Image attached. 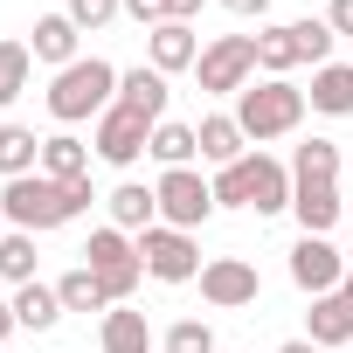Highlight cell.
<instances>
[{
	"mask_svg": "<svg viewBox=\"0 0 353 353\" xmlns=\"http://www.w3.org/2000/svg\"><path fill=\"white\" fill-rule=\"evenodd\" d=\"M90 181H49V173H21V181H8L0 188V215H8L14 229H28V236H42V229H63V222H77V215H90Z\"/></svg>",
	"mask_w": 353,
	"mask_h": 353,
	"instance_id": "1",
	"label": "cell"
},
{
	"mask_svg": "<svg viewBox=\"0 0 353 353\" xmlns=\"http://www.w3.org/2000/svg\"><path fill=\"white\" fill-rule=\"evenodd\" d=\"M215 208H256V215H284L291 208V166L270 152H243L236 166L215 173Z\"/></svg>",
	"mask_w": 353,
	"mask_h": 353,
	"instance_id": "2",
	"label": "cell"
},
{
	"mask_svg": "<svg viewBox=\"0 0 353 353\" xmlns=\"http://www.w3.org/2000/svg\"><path fill=\"white\" fill-rule=\"evenodd\" d=\"M118 104V70L104 56H77L70 70H56L49 83V118L56 125H83V118H104Z\"/></svg>",
	"mask_w": 353,
	"mask_h": 353,
	"instance_id": "3",
	"label": "cell"
},
{
	"mask_svg": "<svg viewBox=\"0 0 353 353\" xmlns=\"http://www.w3.org/2000/svg\"><path fill=\"white\" fill-rule=\"evenodd\" d=\"M236 125H243V139H256V145L291 139V132L305 125V90H298L291 77H263V83H250V90L236 97Z\"/></svg>",
	"mask_w": 353,
	"mask_h": 353,
	"instance_id": "4",
	"label": "cell"
},
{
	"mask_svg": "<svg viewBox=\"0 0 353 353\" xmlns=\"http://www.w3.org/2000/svg\"><path fill=\"white\" fill-rule=\"evenodd\" d=\"M77 256H83V270L104 284L111 305H125V298L139 291V277H145V263H139V236H125V229H111V222L90 229V243H83Z\"/></svg>",
	"mask_w": 353,
	"mask_h": 353,
	"instance_id": "5",
	"label": "cell"
},
{
	"mask_svg": "<svg viewBox=\"0 0 353 353\" xmlns=\"http://www.w3.org/2000/svg\"><path fill=\"white\" fill-rule=\"evenodd\" d=\"M152 194H159V222H166V229H188V236H194V229L215 215V188L201 181L194 166H166L159 181H152Z\"/></svg>",
	"mask_w": 353,
	"mask_h": 353,
	"instance_id": "6",
	"label": "cell"
},
{
	"mask_svg": "<svg viewBox=\"0 0 353 353\" xmlns=\"http://www.w3.org/2000/svg\"><path fill=\"white\" fill-rule=\"evenodd\" d=\"M194 77H201L208 97H243L250 77H256V35H222V42H208L201 63H194Z\"/></svg>",
	"mask_w": 353,
	"mask_h": 353,
	"instance_id": "7",
	"label": "cell"
},
{
	"mask_svg": "<svg viewBox=\"0 0 353 353\" xmlns=\"http://www.w3.org/2000/svg\"><path fill=\"white\" fill-rule=\"evenodd\" d=\"M139 263H145V277H159V284H194V277H201V243H194L188 229L152 222V229L139 236Z\"/></svg>",
	"mask_w": 353,
	"mask_h": 353,
	"instance_id": "8",
	"label": "cell"
},
{
	"mask_svg": "<svg viewBox=\"0 0 353 353\" xmlns=\"http://www.w3.org/2000/svg\"><path fill=\"white\" fill-rule=\"evenodd\" d=\"M90 145H97V159L104 166H132L145 145H152V118H139V111H125V104H111L104 118H97V132H90Z\"/></svg>",
	"mask_w": 353,
	"mask_h": 353,
	"instance_id": "9",
	"label": "cell"
},
{
	"mask_svg": "<svg viewBox=\"0 0 353 353\" xmlns=\"http://www.w3.org/2000/svg\"><path fill=\"white\" fill-rule=\"evenodd\" d=\"M291 284H298L305 298H325V291L346 284V256H339L325 236H298V243H291Z\"/></svg>",
	"mask_w": 353,
	"mask_h": 353,
	"instance_id": "10",
	"label": "cell"
},
{
	"mask_svg": "<svg viewBox=\"0 0 353 353\" xmlns=\"http://www.w3.org/2000/svg\"><path fill=\"white\" fill-rule=\"evenodd\" d=\"M201 298H208L215 312H243V305L263 298V277H256V263H243V256H215V263H201Z\"/></svg>",
	"mask_w": 353,
	"mask_h": 353,
	"instance_id": "11",
	"label": "cell"
},
{
	"mask_svg": "<svg viewBox=\"0 0 353 353\" xmlns=\"http://www.w3.org/2000/svg\"><path fill=\"white\" fill-rule=\"evenodd\" d=\"M291 215L305 236H325L332 222H346V201H339V181H291Z\"/></svg>",
	"mask_w": 353,
	"mask_h": 353,
	"instance_id": "12",
	"label": "cell"
},
{
	"mask_svg": "<svg viewBox=\"0 0 353 353\" xmlns=\"http://www.w3.org/2000/svg\"><path fill=\"white\" fill-rule=\"evenodd\" d=\"M145 56H152L159 77L194 70V63H201V35H194V21H159V28L145 35Z\"/></svg>",
	"mask_w": 353,
	"mask_h": 353,
	"instance_id": "13",
	"label": "cell"
},
{
	"mask_svg": "<svg viewBox=\"0 0 353 353\" xmlns=\"http://www.w3.org/2000/svg\"><path fill=\"white\" fill-rule=\"evenodd\" d=\"M104 208H111V229H125V236H145V229L159 222V194H152L145 181H118V188L104 194Z\"/></svg>",
	"mask_w": 353,
	"mask_h": 353,
	"instance_id": "14",
	"label": "cell"
},
{
	"mask_svg": "<svg viewBox=\"0 0 353 353\" xmlns=\"http://www.w3.org/2000/svg\"><path fill=\"white\" fill-rule=\"evenodd\" d=\"M77 42H83V28H77L70 14H42V21H35V42H28V49H35V63H49V70H70V63L83 56Z\"/></svg>",
	"mask_w": 353,
	"mask_h": 353,
	"instance_id": "15",
	"label": "cell"
},
{
	"mask_svg": "<svg viewBox=\"0 0 353 353\" xmlns=\"http://www.w3.org/2000/svg\"><path fill=\"white\" fill-rule=\"evenodd\" d=\"M118 104L159 125V118H166V77H159L152 63H139V70H118Z\"/></svg>",
	"mask_w": 353,
	"mask_h": 353,
	"instance_id": "16",
	"label": "cell"
},
{
	"mask_svg": "<svg viewBox=\"0 0 353 353\" xmlns=\"http://www.w3.org/2000/svg\"><path fill=\"white\" fill-rule=\"evenodd\" d=\"M305 339H312V346H346V339H353V305H346L339 291L312 298V312H305Z\"/></svg>",
	"mask_w": 353,
	"mask_h": 353,
	"instance_id": "17",
	"label": "cell"
},
{
	"mask_svg": "<svg viewBox=\"0 0 353 353\" xmlns=\"http://www.w3.org/2000/svg\"><path fill=\"white\" fill-rule=\"evenodd\" d=\"M305 104L325 111V118H353V63H325V70H312Z\"/></svg>",
	"mask_w": 353,
	"mask_h": 353,
	"instance_id": "18",
	"label": "cell"
},
{
	"mask_svg": "<svg viewBox=\"0 0 353 353\" xmlns=\"http://www.w3.org/2000/svg\"><path fill=\"white\" fill-rule=\"evenodd\" d=\"M194 139H201V159H215V166H236V159L250 152V139H243L236 111H229V118H222V111H208V118L194 125Z\"/></svg>",
	"mask_w": 353,
	"mask_h": 353,
	"instance_id": "19",
	"label": "cell"
},
{
	"mask_svg": "<svg viewBox=\"0 0 353 353\" xmlns=\"http://www.w3.org/2000/svg\"><path fill=\"white\" fill-rule=\"evenodd\" d=\"M97 346H104V353H152V325H145V312H132V305H111V312H104V332H97Z\"/></svg>",
	"mask_w": 353,
	"mask_h": 353,
	"instance_id": "20",
	"label": "cell"
},
{
	"mask_svg": "<svg viewBox=\"0 0 353 353\" xmlns=\"http://www.w3.org/2000/svg\"><path fill=\"white\" fill-rule=\"evenodd\" d=\"M42 173L49 181H90V145L77 139V132H56V139H42Z\"/></svg>",
	"mask_w": 353,
	"mask_h": 353,
	"instance_id": "21",
	"label": "cell"
},
{
	"mask_svg": "<svg viewBox=\"0 0 353 353\" xmlns=\"http://www.w3.org/2000/svg\"><path fill=\"white\" fill-rule=\"evenodd\" d=\"M21 173H42V139L28 125H0V181H21Z\"/></svg>",
	"mask_w": 353,
	"mask_h": 353,
	"instance_id": "22",
	"label": "cell"
},
{
	"mask_svg": "<svg viewBox=\"0 0 353 353\" xmlns=\"http://www.w3.org/2000/svg\"><path fill=\"white\" fill-rule=\"evenodd\" d=\"M14 319H21V332H49L56 319H63V298H56V284H21L14 291Z\"/></svg>",
	"mask_w": 353,
	"mask_h": 353,
	"instance_id": "23",
	"label": "cell"
},
{
	"mask_svg": "<svg viewBox=\"0 0 353 353\" xmlns=\"http://www.w3.org/2000/svg\"><path fill=\"white\" fill-rule=\"evenodd\" d=\"M305 56H298V35H291V21L284 28H256V70L263 77H291Z\"/></svg>",
	"mask_w": 353,
	"mask_h": 353,
	"instance_id": "24",
	"label": "cell"
},
{
	"mask_svg": "<svg viewBox=\"0 0 353 353\" xmlns=\"http://www.w3.org/2000/svg\"><path fill=\"white\" fill-rule=\"evenodd\" d=\"M159 166H188L194 152H201V139H194V125H173V118H159L152 125V145H145Z\"/></svg>",
	"mask_w": 353,
	"mask_h": 353,
	"instance_id": "25",
	"label": "cell"
},
{
	"mask_svg": "<svg viewBox=\"0 0 353 353\" xmlns=\"http://www.w3.org/2000/svg\"><path fill=\"white\" fill-rule=\"evenodd\" d=\"M56 298H63V312H111V298H104V284L77 263V270H63L56 277Z\"/></svg>",
	"mask_w": 353,
	"mask_h": 353,
	"instance_id": "26",
	"label": "cell"
},
{
	"mask_svg": "<svg viewBox=\"0 0 353 353\" xmlns=\"http://www.w3.org/2000/svg\"><path fill=\"white\" fill-rule=\"evenodd\" d=\"M291 181H339V145L332 139H305L291 152Z\"/></svg>",
	"mask_w": 353,
	"mask_h": 353,
	"instance_id": "27",
	"label": "cell"
},
{
	"mask_svg": "<svg viewBox=\"0 0 353 353\" xmlns=\"http://www.w3.org/2000/svg\"><path fill=\"white\" fill-rule=\"evenodd\" d=\"M0 277H8L14 291L35 284V236H28V229H8V236H0Z\"/></svg>",
	"mask_w": 353,
	"mask_h": 353,
	"instance_id": "28",
	"label": "cell"
},
{
	"mask_svg": "<svg viewBox=\"0 0 353 353\" xmlns=\"http://www.w3.org/2000/svg\"><path fill=\"white\" fill-rule=\"evenodd\" d=\"M291 35H298V56H305L312 70H325V63H332V42H339V35H332V21H325V14L291 21Z\"/></svg>",
	"mask_w": 353,
	"mask_h": 353,
	"instance_id": "29",
	"label": "cell"
},
{
	"mask_svg": "<svg viewBox=\"0 0 353 353\" xmlns=\"http://www.w3.org/2000/svg\"><path fill=\"white\" fill-rule=\"evenodd\" d=\"M28 70H35V49L28 42H0V104H14L28 90Z\"/></svg>",
	"mask_w": 353,
	"mask_h": 353,
	"instance_id": "30",
	"label": "cell"
},
{
	"mask_svg": "<svg viewBox=\"0 0 353 353\" xmlns=\"http://www.w3.org/2000/svg\"><path fill=\"white\" fill-rule=\"evenodd\" d=\"M63 14H70V21L83 28V35H97V28H111V21L125 14V0H70Z\"/></svg>",
	"mask_w": 353,
	"mask_h": 353,
	"instance_id": "31",
	"label": "cell"
},
{
	"mask_svg": "<svg viewBox=\"0 0 353 353\" xmlns=\"http://www.w3.org/2000/svg\"><path fill=\"white\" fill-rule=\"evenodd\" d=\"M166 353H222V346L201 319H181V325H166Z\"/></svg>",
	"mask_w": 353,
	"mask_h": 353,
	"instance_id": "32",
	"label": "cell"
},
{
	"mask_svg": "<svg viewBox=\"0 0 353 353\" xmlns=\"http://www.w3.org/2000/svg\"><path fill=\"white\" fill-rule=\"evenodd\" d=\"M125 14H132V21H139V28L152 35L159 21H173V0H125Z\"/></svg>",
	"mask_w": 353,
	"mask_h": 353,
	"instance_id": "33",
	"label": "cell"
},
{
	"mask_svg": "<svg viewBox=\"0 0 353 353\" xmlns=\"http://www.w3.org/2000/svg\"><path fill=\"white\" fill-rule=\"evenodd\" d=\"M325 21H332V35H346V42H353V0H332Z\"/></svg>",
	"mask_w": 353,
	"mask_h": 353,
	"instance_id": "34",
	"label": "cell"
},
{
	"mask_svg": "<svg viewBox=\"0 0 353 353\" xmlns=\"http://www.w3.org/2000/svg\"><path fill=\"white\" fill-rule=\"evenodd\" d=\"M222 8H229V14H243V21H250V14L263 21V14H270V0H222Z\"/></svg>",
	"mask_w": 353,
	"mask_h": 353,
	"instance_id": "35",
	"label": "cell"
},
{
	"mask_svg": "<svg viewBox=\"0 0 353 353\" xmlns=\"http://www.w3.org/2000/svg\"><path fill=\"white\" fill-rule=\"evenodd\" d=\"M8 332H21V319H14V298H0V339Z\"/></svg>",
	"mask_w": 353,
	"mask_h": 353,
	"instance_id": "36",
	"label": "cell"
},
{
	"mask_svg": "<svg viewBox=\"0 0 353 353\" xmlns=\"http://www.w3.org/2000/svg\"><path fill=\"white\" fill-rule=\"evenodd\" d=\"M201 14V0H173V21H194Z\"/></svg>",
	"mask_w": 353,
	"mask_h": 353,
	"instance_id": "37",
	"label": "cell"
},
{
	"mask_svg": "<svg viewBox=\"0 0 353 353\" xmlns=\"http://www.w3.org/2000/svg\"><path fill=\"white\" fill-rule=\"evenodd\" d=\"M277 353H325V346H312V339H284Z\"/></svg>",
	"mask_w": 353,
	"mask_h": 353,
	"instance_id": "38",
	"label": "cell"
},
{
	"mask_svg": "<svg viewBox=\"0 0 353 353\" xmlns=\"http://www.w3.org/2000/svg\"><path fill=\"white\" fill-rule=\"evenodd\" d=\"M339 298H346V305H353V270H346V284H339Z\"/></svg>",
	"mask_w": 353,
	"mask_h": 353,
	"instance_id": "39",
	"label": "cell"
},
{
	"mask_svg": "<svg viewBox=\"0 0 353 353\" xmlns=\"http://www.w3.org/2000/svg\"><path fill=\"white\" fill-rule=\"evenodd\" d=\"M346 236H353V215H346Z\"/></svg>",
	"mask_w": 353,
	"mask_h": 353,
	"instance_id": "40",
	"label": "cell"
},
{
	"mask_svg": "<svg viewBox=\"0 0 353 353\" xmlns=\"http://www.w3.org/2000/svg\"><path fill=\"white\" fill-rule=\"evenodd\" d=\"M0 222H8V215H0ZM0 236H8V229H0Z\"/></svg>",
	"mask_w": 353,
	"mask_h": 353,
	"instance_id": "41",
	"label": "cell"
}]
</instances>
